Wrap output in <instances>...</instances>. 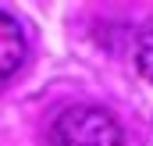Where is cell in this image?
I'll return each mask as SVG.
<instances>
[{
	"label": "cell",
	"instance_id": "1",
	"mask_svg": "<svg viewBox=\"0 0 153 146\" xmlns=\"http://www.w3.org/2000/svg\"><path fill=\"white\" fill-rule=\"evenodd\" d=\"M46 146H125V132L111 110L75 104L50 121Z\"/></svg>",
	"mask_w": 153,
	"mask_h": 146
},
{
	"label": "cell",
	"instance_id": "2",
	"mask_svg": "<svg viewBox=\"0 0 153 146\" xmlns=\"http://www.w3.org/2000/svg\"><path fill=\"white\" fill-rule=\"evenodd\" d=\"M25 54H29V39L22 32L18 18L0 7V82H7L11 75L22 68Z\"/></svg>",
	"mask_w": 153,
	"mask_h": 146
},
{
	"label": "cell",
	"instance_id": "3",
	"mask_svg": "<svg viewBox=\"0 0 153 146\" xmlns=\"http://www.w3.org/2000/svg\"><path fill=\"white\" fill-rule=\"evenodd\" d=\"M135 68L153 86V18L139 29V39H135Z\"/></svg>",
	"mask_w": 153,
	"mask_h": 146
}]
</instances>
